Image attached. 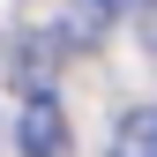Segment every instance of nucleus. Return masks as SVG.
I'll use <instances>...</instances> for the list:
<instances>
[{
	"label": "nucleus",
	"mask_w": 157,
	"mask_h": 157,
	"mask_svg": "<svg viewBox=\"0 0 157 157\" xmlns=\"http://www.w3.org/2000/svg\"><path fill=\"white\" fill-rule=\"evenodd\" d=\"M23 157H75V135H67V112L52 97H30L23 105V127H15Z\"/></svg>",
	"instance_id": "obj_1"
},
{
	"label": "nucleus",
	"mask_w": 157,
	"mask_h": 157,
	"mask_svg": "<svg viewBox=\"0 0 157 157\" xmlns=\"http://www.w3.org/2000/svg\"><path fill=\"white\" fill-rule=\"evenodd\" d=\"M112 157H157V105L120 112V127H112Z\"/></svg>",
	"instance_id": "obj_2"
},
{
	"label": "nucleus",
	"mask_w": 157,
	"mask_h": 157,
	"mask_svg": "<svg viewBox=\"0 0 157 157\" xmlns=\"http://www.w3.org/2000/svg\"><path fill=\"white\" fill-rule=\"evenodd\" d=\"M97 8H105V15H127V8H142V0H97Z\"/></svg>",
	"instance_id": "obj_3"
}]
</instances>
